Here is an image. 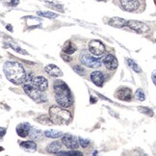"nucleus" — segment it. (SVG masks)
<instances>
[{
	"label": "nucleus",
	"mask_w": 156,
	"mask_h": 156,
	"mask_svg": "<svg viewBox=\"0 0 156 156\" xmlns=\"http://www.w3.org/2000/svg\"><path fill=\"white\" fill-rule=\"evenodd\" d=\"M3 70L6 78L12 83L16 85H20L23 84V82L26 79V73L23 69L22 65H20L17 62H12L8 61L4 64Z\"/></svg>",
	"instance_id": "nucleus-1"
},
{
	"label": "nucleus",
	"mask_w": 156,
	"mask_h": 156,
	"mask_svg": "<svg viewBox=\"0 0 156 156\" xmlns=\"http://www.w3.org/2000/svg\"><path fill=\"white\" fill-rule=\"evenodd\" d=\"M55 100L59 106L63 108L70 107L73 103V94L70 93L69 86L62 80H56L53 84Z\"/></svg>",
	"instance_id": "nucleus-2"
},
{
	"label": "nucleus",
	"mask_w": 156,
	"mask_h": 156,
	"mask_svg": "<svg viewBox=\"0 0 156 156\" xmlns=\"http://www.w3.org/2000/svg\"><path fill=\"white\" fill-rule=\"evenodd\" d=\"M49 118L54 124L67 125L70 123L73 117L70 113L63 109L61 106H52L49 108Z\"/></svg>",
	"instance_id": "nucleus-3"
},
{
	"label": "nucleus",
	"mask_w": 156,
	"mask_h": 156,
	"mask_svg": "<svg viewBox=\"0 0 156 156\" xmlns=\"http://www.w3.org/2000/svg\"><path fill=\"white\" fill-rule=\"evenodd\" d=\"M22 85H23V90H24L25 94L31 99L36 101L37 103H44L47 100L44 92H41L38 89L33 87L32 84L30 83L27 79H25V81L23 82Z\"/></svg>",
	"instance_id": "nucleus-4"
},
{
	"label": "nucleus",
	"mask_w": 156,
	"mask_h": 156,
	"mask_svg": "<svg viewBox=\"0 0 156 156\" xmlns=\"http://www.w3.org/2000/svg\"><path fill=\"white\" fill-rule=\"evenodd\" d=\"M26 79L32 84L33 87L38 89L41 92H45L48 88V82L44 76H33L32 74H28L26 76Z\"/></svg>",
	"instance_id": "nucleus-5"
},
{
	"label": "nucleus",
	"mask_w": 156,
	"mask_h": 156,
	"mask_svg": "<svg viewBox=\"0 0 156 156\" xmlns=\"http://www.w3.org/2000/svg\"><path fill=\"white\" fill-rule=\"evenodd\" d=\"M80 61L84 66H86V67H89V68H92V69L101 67L100 60L94 58V56H92L91 54H90L86 50H84L80 54Z\"/></svg>",
	"instance_id": "nucleus-6"
},
{
	"label": "nucleus",
	"mask_w": 156,
	"mask_h": 156,
	"mask_svg": "<svg viewBox=\"0 0 156 156\" xmlns=\"http://www.w3.org/2000/svg\"><path fill=\"white\" fill-rule=\"evenodd\" d=\"M89 51L94 56H101L105 52V46L98 40H92L89 43Z\"/></svg>",
	"instance_id": "nucleus-7"
},
{
	"label": "nucleus",
	"mask_w": 156,
	"mask_h": 156,
	"mask_svg": "<svg viewBox=\"0 0 156 156\" xmlns=\"http://www.w3.org/2000/svg\"><path fill=\"white\" fill-rule=\"evenodd\" d=\"M126 26L140 34L147 33L149 30V28L147 24H145V23H143L141 21H137V20H127Z\"/></svg>",
	"instance_id": "nucleus-8"
},
{
	"label": "nucleus",
	"mask_w": 156,
	"mask_h": 156,
	"mask_svg": "<svg viewBox=\"0 0 156 156\" xmlns=\"http://www.w3.org/2000/svg\"><path fill=\"white\" fill-rule=\"evenodd\" d=\"M62 143L69 149H76L79 146L78 145L79 141H78L77 138L70 134H65L62 137Z\"/></svg>",
	"instance_id": "nucleus-9"
},
{
	"label": "nucleus",
	"mask_w": 156,
	"mask_h": 156,
	"mask_svg": "<svg viewBox=\"0 0 156 156\" xmlns=\"http://www.w3.org/2000/svg\"><path fill=\"white\" fill-rule=\"evenodd\" d=\"M103 64L106 67L107 69L109 70H113L116 69L118 68V60L116 59L115 56H113L112 54H108L103 58Z\"/></svg>",
	"instance_id": "nucleus-10"
},
{
	"label": "nucleus",
	"mask_w": 156,
	"mask_h": 156,
	"mask_svg": "<svg viewBox=\"0 0 156 156\" xmlns=\"http://www.w3.org/2000/svg\"><path fill=\"white\" fill-rule=\"evenodd\" d=\"M121 5L125 11L135 12L139 8V1L138 0H121Z\"/></svg>",
	"instance_id": "nucleus-11"
},
{
	"label": "nucleus",
	"mask_w": 156,
	"mask_h": 156,
	"mask_svg": "<svg viewBox=\"0 0 156 156\" xmlns=\"http://www.w3.org/2000/svg\"><path fill=\"white\" fill-rule=\"evenodd\" d=\"M31 125L28 122H21L20 124H17V126L16 128V131L17 135L20 137H22V138H25L29 135L30 131H31Z\"/></svg>",
	"instance_id": "nucleus-12"
},
{
	"label": "nucleus",
	"mask_w": 156,
	"mask_h": 156,
	"mask_svg": "<svg viewBox=\"0 0 156 156\" xmlns=\"http://www.w3.org/2000/svg\"><path fill=\"white\" fill-rule=\"evenodd\" d=\"M116 97L121 99V100H124V101H129L132 98V92L129 88H125L122 87L121 89H119L117 93H116Z\"/></svg>",
	"instance_id": "nucleus-13"
},
{
	"label": "nucleus",
	"mask_w": 156,
	"mask_h": 156,
	"mask_svg": "<svg viewBox=\"0 0 156 156\" xmlns=\"http://www.w3.org/2000/svg\"><path fill=\"white\" fill-rule=\"evenodd\" d=\"M91 80L98 87H102L104 83V75L102 74L101 71H98V70L94 71L91 74Z\"/></svg>",
	"instance_id": "nucleus-14"
},
{
	"label": "nucleus",
	"mask_w": 156,
	"mask_h": 156,
	"mask_svg": "<svg viewBox=\"0 0 156 156\" xmlns=\"http://www.w3.org/2000/svg\"><path fill=\"white\" fill-rule=\"evenodd\" d=\"M45 71L49 75L54 76V77H59V76H63L62 70L60 69L57 66L55 65H48L45 67Z\"/></svg>",
	"instance_id": "nucleus-15"
},
{
	"label": "nucleus",
	"mask_w": 156,
	"mask_h": 156,
	"mask_svg": "<svg viewBox=\"0 0 156 156\" xmlns=\"http://www.w3.org/2000/svg\"><path fill=\"white\" fill-rule=\"evenodd\" d=\"M126 22H127V20L121 19V17H113V19H111L109 20L108 24L110 26L116 27V28H122L124 26H126Z\"/></svg>",
	"instance_id": "nucleus-16"
},
{
	"label": "nucleus",
	"mask_w": 156,
	"mask_h": 156,
	"mask_svg": "<svg viewBox=\"0 0 156 156\" xmlns=\"http://www.w3.org/2000/svg\"><path fill=\"white\" fill-rule=\"evenodd\" d=\"M61 147L62 145L60 142H53L51 144H49L48 146L46 147V151L49 152V153H54V154H58L59 151H61Z\"/></svg>",
	"instance_id": "nucleus-17"
},
{
	"label": "nucleus",
	"mask_w": 156,
	"mask_h": 156,
	"mask_svg": "<svg viewBox=\"0 0 156 156\" xmlns=\"http://www.w3.org/2000/svg\"><path fill=\"white\" fill-rule=\"evenodd\" d=\"M20 146L26 151L33 152L37 149V145L33 141H27V142H21L20 144Z\"/></svg>",
	"instance_id": "nucleus-18"
},
{
	"label": "nucleus",
	"mask_w": 156,
	"mask_h": 156,
	"mask_svg": "<svg viewBox=\"0 0 156 156\" xmlns=\"http://www.w3.org/2000/svg\"><path fill=\"white\" fill-rule=\"evenodd\" d=\"M76 45L73 44V43H71L70 41H68L67 43H66L63 46V51L66 53V54H68V55H70V54H73L76 51Z\"/></svg>",
	"instance_id": "nucleus-19"
},
{
	"label": "nucleus",
	"mask_w": 156,
	"mask_h": 156,
	"mask_svg": "<svg viewBox=\"0 0 156 156\" xmlns=\"http://www.w3.org/2000/svg\"><path fill=\"white\" fill-rule=\"evenodd\" d=\"M29 137L33 141H40L41 139V137H43V133L38 128H31V131L29 133Z\"/></svg>",
	"instance_id": "nucleus-20"
},
{
	"label": "nucleus",
	"mask_w": 156,
	"mask_h": 156,
	"mask_svg": "<svg viewBox=\"0 0 156 156\" xmlns=\"http://www.w3.org/2000/svg\"><path fill=\"white\" fill-rule=\"evenodd\" d=\"M63 135L61 131H56V130H45L44 131V136L47 138H59Z\"/></svg>",
	"instance_id": "nucleus-21"
},
{
	"label": "nucleus",
	"mask_w": 156,
	"mask_h": 156,
	"mask_svg": "<svg viewBox=\"0 0 156 156\" xmlns=\"http://www.w3.org/2000/svg\"><path fill=\"white\" fill-rule=\"evenodd\" d=\"M126 62H127V64H128L129 67H130L132 69H133V70L135 71V73H140L141 71H142L141 68L139 67V66H138V64H136L132 59H127V60H126Z\"/></svg>",
	"instance_id": "nucleus-22"
},
{
	"label": "nucleus",
	"mask_w": 156,
	"mask_h": 156,
	"mask_svg": "<svg viewBox=\"0 0 156 156\" xmlns=\"http://www.w3.org/2000/svg\"><path fill=\"white\" fill-rule=\"evenodd\" d=\"M37 14L41 16L47 17V19H56V17H58V15L55 13H52V12H41V11H39Z\"/></svg>",
	"instance_id": "nucleus-23"
},
{
	"label": "nucleus",
	"mask_w": 156,
	"mask_h": 156,
	"mask_svg": "<svg viewBox=\"0 0 156 156\" xmlns=\"http://www.w3.org/2000/svg\"><path fill=\"white\" fill-rule=\"evenodd\" d=\"M37 121L40 122V123H41V124H44V125H51L53 122H52V121H51V119L49 118H47L46 116H40L38 119H37Z\"/></svg>",
	"instance_id": "nucleus-24"
},
{
	"label": "nucleus",
	"mask_w": 156,
	"mask_h": 156,
	"mask_svg": "<svg viewBox=\"0 0 156 156\" xmlns=\"http://www.w3.org/2000/svg\"><path fill=\"white\" fill-rule=\"evenodd\" d=\"M138 111L142 114H145V115H147L149 117L153 116V112L152 110H151L149 108H147V107H138Z\"/></svg>",
	"instance_id": "nucleus-25"
},
{
	"label": "nucleus",
	"mask_w": 156,
	"mask_h": 156,
	"mask_svg": "<svg viewBox=\"0 0 156 156\" xmlns=\"http://www.w3.org/2000/svg\"><path fill=\"white\" fill-rule=\"evenodd\" d=\"M135 97L138 100L140 101H144L146 99V95H145V93H144V91L142 89H138L136 93H135Z\"/></svg>",
	"instance_id": "nucleus-26"
},
{
	"label": "nucleus",
	"mask_w": 156,
	"mask_h": 156,
	"mask_svg": "<svg viewBox=\"0 0 156 156\" xmlns=\"http://www.w3.org/2000/svg\"><path fill=\"white\" fill-rule=\"evenodd\" d=\"M9 46H11L12 48H13L14 50H16V52H19V53H21V54H24V55H27V52L24 50V49H22V48H20V47H19L17 45H16V44H9Z\"/></svg>",
	"instance_id": "nucleus-27"
},
{
	"label": "nucleus",
	"mask_w": 156,
	"mask_h": 156,
	"mask_svg": "<svg viewBox=\"0 0 156 156\" xmlns=\"http://www.w3.org/2000/svg\"><path fill=\"white\" fill-rule=\"evenodd\" d=\"M58 155H71V156H73V155H77V156H81L82 155V153L81 152H79V151H69V152H67V151H63V152H59L58 153Z\"/></svg>",
	"instance_id": "nucleus-28"
},
{
	"label": "nucleus",
	"mask_w": 156,
	"mask_h": 156,
	"mask_svg": "<svg viewBox=\"0 0 156 156\" xmlns=\"http://www.w3.org/2000/svg\"><path fill=\"white\" fill-rule=\"evenodd\" d=\"M78 141L82 147H87L90 145V141L88 139H84V138H78Z\"/></svg>",
	"instance_id": "nucleus-29"
},
{
	"label": "nucleus",
	"mask_w": 156,
	"mask_h": 156,
	"mask_svg": "<svg viewBox=\"0 0 156 156\" xmlns=\"http://www.w3.org/2000/svg\"><path fill=\"white\" fill-rule=\"evenodd\" d=\"M73 70L80 75H83V73H84V69H82V67H79V66H75L73 68Z\"/></svg>",
	"instance_id": "nucleus-30"
},
{
	"label": "nucleus",
	"mask_w": 156,
	"mask_h": 156,
	"mask_svg": "<svg viewBox=\"0 0 156 156\" xmlns=\"http://www.w3.org/2000/svg\"><path fill=\"white\" fill-rule=\"evenodd\" d=\"M61 57L64 59V61H66V62H70V61H73V58L69 57V56H68V54H67V56H65L64 54H62Z\"/></svg>",
	"instance_id": "nucleus-31"
},
{
	"label": "nucleus",
	"mask_w": 156,
	"mask_h": 156,
	"mask_svg": "<svg viewBox=\"0 0 156 156\" xmlns=\"http://www.w3.org/2000/svg\"><path fill=\"white\" fill-rule=\"evenodd\" d=\"M151 79L153 81V83L155 84V86H156V70H154L152 74H151Z\"/></svg>",
	"instance_id": "nucleus-32"
},
{
	"label": "nucleus",
	"mask_w": 156,
	"mask_h": 156,
	"mask_svg": "<svg viewBox=\"0 0 156 156\" xmlns=\"http://www.w3.org/2000/svg\"><path fill=\"white\" fill-rule=\"evenodd\" d=\"M19 0H12V1H11V5L12 6H16L17 4H19Z\"/></svg>",
	"instance_id": "nucleus-33"
},
{
	"label": "nucleus",
	"mask_w": 156,
	"mask_h": 156,
	"mask_svg": "<svg viewBox=\"0 0 156 156\" xmlns=\"http://www.w3.org/2000/svg\"><path fill=\"white\" fill-rule=\"evenodd\" d=\"M4 133H6V129L4 127H1V137L4 136Z\"/></svg>",
	"instance_id": "nucleus-34"
},
{
	"label": "nucleus",
	"mask_w": 156,
	"mask_h": 156,
	"mask_svg": "<svg viewBox=\"0 0 156 156\" xmlns=\"http://www.w3.org/2000/svg\"><path fill=\"white\" fill-rule=\"evenodd\" d=\"M7 29L9 30V31H13V29H12V26L11 25H7Z\"/></svg>",
	"instance_id": "nucleus-35"
},
{
	"label": "nucleus",
	"mask_w": 156,
	"mask_h": 156,
	"mask_svg": "<svg viewBox=\"0 0 156 156\" xmlns=\"http://www.w3.org/2000/svg\"><path fill=\"white\" fill-rule=\"evenodd\" d=\"M154 2H155V4H156V0H154Z\"/></svg>",
	"instance_id": "nucleus-36"
},
{
	"label": "nucleus",
	"mask_w": 156,
	"mask_h": 156,
	"mask_svg": "<svg viewBox=\"0 0 156 156\" xmlns=\"http://www.w3.org/2000/svg\"><path fill=\"white\" fill-rule=\"evenodd\" d=\"M98 1H101V0H98Z\"/></svg>",
	"instance_id": "nucleus-37"
}]
</instances>
